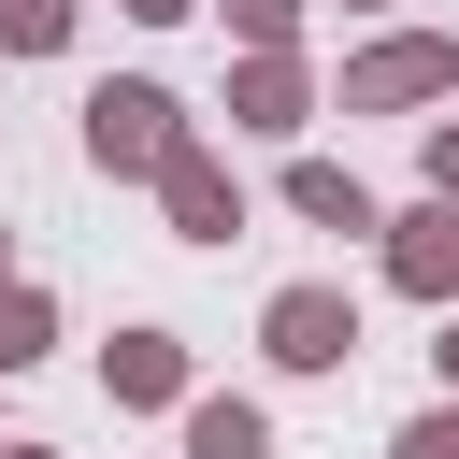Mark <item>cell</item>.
<instances>
[{"label":"cell","mask_w":459,"mask_h":459,"mask_svg":"<svg viewBox=\"0 0 459 459\" xmlns=\"http://www.w3.org/2000/svg\"><path fill=\"white\" fill-rule=\"evenodd\" d=\"M172 416H186V459H273V416L244 387H186Z\"/></svg>","instance_id":"9c48e42d"},{"label":"cell","mask_w":459,"mask_h":459,"mask_svg":"<svg viewBox=\"0 0 459 459\" xmlns=\"http://www.w3.org/2000/svg\"><path fill=\"white\" fill-rule=\"evenodd\" d=\"M258 359H273V373H344V359H359V301L316 287V273L273 287V301H258Z\"/></svg>","instance_id":"3957f363"},{"label":"cell","mask_w":459,"mask_h":459,"mask_svg":"<svg viewBox=\"0 0 459 459\" xmlns=\"http://www.w3.org/2000/svg\"><path fill=\"white\" fill-rule=\"evenodd\" d=\"M230 129H258V143L316 129V72H301V43H244V72H230Z\"/></svg>","instance_id":"5b68a950"},{"label":"cell","mask_w":459,"mask_h":459,"mask_svg":"<svg viewBox=\"0 0 459 459\" xmlns=\"http://www.w3.org/2000/svg\"><path fill=\"white\" fill-rule=\"evenodd\" d=\"M287 215H301V230H344V244H359V230H387V201H373L344 158H287Z\"/></svg>","instance_id":"ba28073f"},{"label":"cell","mask_w":459,"mask_h":459,"mask_svg":"<svg viewBox=\"0 0 459 459\" xmlns=\"http://www.w3.org/2000/svg\"><path fill=\"white\" fill-rule=\"evenodd\" d=\"M100 402H115V416H172V402H186V344H172V330H115V344H100Z\"/></svg>","instance_id":"52a82bcc"},{"label":"cell","mask_w":459,"mask_h":459,"mask_svg":"<svg viewBox=\"0 0 459 459\" xmlns=\"http://www.w3.org/2000/svg\"><path fill=\"white\" fill-rule=\"evenodd\" d=\"M0 459H57V445H0Z\"/></svg>","instance_id":"e0dca14e"},{"label":"cell","mask_w":459,"mask_h":459,"mask_svg":"<svg viewBox=\"0 0 459 459\" xmlns=\"http://www.w3.org/2000/svg\"><path fill=\"white\" fill-rule=\"evenodd\" d=\"M158 215H172V244H230V230H244V172L186 129V143L158 158Z\"/></svg>","instance_id":"277c9868"},{"label":"cell","mask_w":459,"mask_h":459,"mask_svg":"<svg viewBox=\"0 0 459 459\" xmlns=\"http://www.w3.org/2000/svg\"><path fill=\"white\" fill-rule=\"evenodd\" d=\"M387 459H459V387H445L430 416H402V445H387Z\"/></svg>","instance_id":"7c38bea8"},{"label":"cell","mask_w":459,"mask_h":459,"mask_svg":"<svg viewBox=\"0 0 459 459\" xmlns=\"http://www.w3.org/2000/svg\"><path fill=\"white\" fill-rule=\"evenodd\" d=\"M86 0H0V57H57Z\"/></svg>","instance_id":"8fae6325"},{"label":"cell","mask_w":459,"mask_h":459,"mask_svg":"<svg viewBox=\"0 0 459 459\" xmlns=\"http://www.w3.org/2000/svg\"><path fill=\"white\" fill-rule=\"evenodd\" d=\"M430 201H459V115H430Z\"/></svg>","instance_id":"5bb4252c"},{"label":"cell","mask_w":459,"mask_h":459,"mask_svg":"<svg viewBox=\"0 0 459 459\" xmlns=\"http://www.w3.org/2000/svg\"><path fill=\"white\" fill-rule=\"evenodd\" d=\"M344 14H387V0H344Z\"/></svg>","instance_id":"ac0fdd59"},{"label":"cell","mask_w":459,"mask_h":459,"mask_svg":"<svg viewBox=\"0 0 459 459\" xmlns=\"http://www.w3.org/2000/svg\"><path fill=\"white\" fill-rule=\"evenodd\" d=\"M430 373H445V387H459V301H445V330H430Z\"/></svg>","instance_id":"2e32d148"},{"label":"cell","mask_w":459,"mask_h":459,"mask_svg":"<svg viewBox=\"0 0 459 459\" xmlns=\"http://www.w3.org/2000/svg\"><path fill=\"white\" fill-rule=\"evenodd\" d=\"M29 359H57V301L29 273H0V373H29Z\"/></svg>","instance_id":"30bf717a"},{"label":"cell","mask_w":459,"mask_h":459,"mask_svg":"<svg viewBox=\"0 0 459 459\" xmlns=\"http://www.w3.org/2000/svg\"><path fill=\"white\" fill-rule=\"evenodd\" d=\"M387 287L430 301V316L459 301V201H402V215H387Z\"/></svg>","instance_id":"8992f818"},{"label":"cell","mask_w":459,"mask_h":459,"mask_svg":"<svg viewBox=\"0 0 459 459\" xmlns=\"http://www.w3.org/2000/svg\"><path fill=\"white\" fill-rule=\"evenodd\" d=\"M215 14H230L244 43H301V0H215Z\"/></svg>","instance_id":"4fadbf2b"},{"label":"cell","mask_w":459,"mask_h":459,"mask_svg":"<svg viewBox=\"0 0 459 459\" xmlns=\"http://www.w3.org/2000/svg\"><path fill=\"white\" fill-rule=\"evenodd\" d=\"M330 100H344V115H430V100H459V43H445V29H387V43L344 57Z\"/></svg>","instance_id":"7a4b0ae2"},{"label":"cell","mask_w":459,"mask_h":459,"mask_svg":"<svg viewBox=\"0 0 459 459\" xmlns=\"http://www.w3.org/2000/svg\"><path fill=\"white\" fill-rule=\"evenodd\" d=\"M0 273H14V258H0Z\"/></svg>","instance_id":"d6986e66"},{"label":"cell","mask_w":459,"mask_h":459,"mask_svg":"<svg viewBox=\"0 0 459 459\" xmlns=\"http://www.w3.org/2000/svg\"><path fill=\"white\" fill-rule=\"evenodd\" d=\"M115 14H143V29H186V14H201V0H115Z\"/></svg>","instance_id":"9a60e30c"},{"label":"cell","mask_w":459,"mask_h":459,"mask_svg":"<svg viewBox=\"0 0 459 459\" xmlns=\"http://www.w3.org/2000/svg\"><path fill=\"white\" fill-rule=\"evenodd\" d=\"M186 143V100L172 86H143V72H115V86H86V172H115V186H158V158Z\"/></svg>","instance_id":"6da1fadb"}]
</instances>
